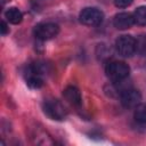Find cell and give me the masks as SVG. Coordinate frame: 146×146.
<instances>
[{
	"label": "cell",
	"instance_id": "obj_5",
	"mask_svg": "<svg viewBox=\"0 0 146 146\" xmlns=\"http://www.w3.org/2000/svg\"><path fill=\"white\" fill-rule=\"evenodd\" d=\"M115 49L119 55L130 57L136 51V40L131 35H121L115 42Z\"/></svg>",
	"mask_w": 146,
	"mask_h": 146
},
{
	"label": "cell",
	"instance_id": "obj_11",
	"mask_svg": "<svg viewBox=\"0 0 146 146\" xmlns=\"http://www.w3.org/2000/svg\"><path fill=\"white\" fill-rule=\"evenodd\" d=\"M133 22L137 25H146V6L138 7L132 14Z\"/></svg>",
	"mask_w": 146,
	"mask_h": 146
},
{
	"label": "cell",
	"instance_id": "obj_8",
	"mask_svg": "<svg viewBox=\"0 0 146 146\" xmlns=\"http://www.w3.org/2000/svg\"><path fill=\"white\" fill-rule=\"evenodd\" d=\"M63 96L70 104L74 105V106H80L82 103V98H81V94H80L79 89L73 86L66 87L63 91Z\"/></svg>",
	"mask_w": 146,
	"mask_h": 146
},
{
	"label": "cell",
	"instance_id": "obj_14",
	"mask_svg": "<svg viewBox=\"0 0 146 146\" xmlns=\"http://www.w3.org/2000/svg\"><path fill=\"white\" fill-rule=\"evenodd\" d=\"M8 33V27H7V24L2 21L1 22V34L2 35H5V34H7Z\"/></svg>",
	"mask_w": 146,
	"mask_h": 146
},
{
	"label": "cell",
	"instance_id": "obj_2",
	"mask_svg": "<svg viewBox=\"0 0 146 146\" xmlns=\"http://www.w3.org/2000/svg\"><path fill=\"white\" fill-rule=\"evenodd\" d=\"M33 32H34L35 38L39 40H42V41L50 40L57 36V34L59 33V26L55 23L44 22V23H40L35 25Z\"/></svg>",
	"mask_w": 146,
	"mask_h": 146
},
{
	"label": "cell",
	"instance_id": "obj_6",
	"mask_svg": "<svg viewBox=\"0 0 146 146\" xmlns=\"http://www.w3.org/2000/svg\"><path fill=\"white\" fill-rule=\"evenodd\" d=\"M121 99V104L127 107V108H133L136 106H138L141 102V95L138 90L132 89V88H128L125 90H123L121 92L120 96Z\"/></svg>",
	"mask_w": 146,
	"mask_h": 146
},
{
	"label": "cell",
	"instance_id": "obj_3",
	"mask_svg": "<svg viewBox=\"0 0 146 146\" xmlns=\"http://www.w3.org/2000/svg\"><path fill=\"white\" fill-rule=\"evenodd\" d=\"M43 112L52 120H64L67 112L64 105L57 99H48L43 103Z\"/></svg>",
	"mask_w": 146,
	"mask_h": 146
},
{
	"label": "cell",
	"instance_id": "obj_4",
	"mask_svg": "<svg viewBox=\"0 0 146 146\" xmlns=\"http://www.w3.org/2000/svg\"><path fill=\"white\" fill-rule=\"evenodd\" d=\"M104 19V14L94 7L84 8L80 13V22L88 26H96L99 25Z\"/></svg>",
	"mask_w": 146,
	"mask_h": 146
},
{
	"label": "cell",
	"instance_id": "obj_12",
	"mask_svg": "<svg viewBox=\"0 0 146 146\" xmlns=\"http://www.w3.org/2000/svg\"><path fill=\"white\" fill-rule=\"evenodd\" d=\"M135 119L139 123H146V104H139L135 107Z\"/></svg>",
	"mask_w": 146,
	"mask_h": 146
},
{
	"label": "cell",
	"instance_id": "obj_13",
	"mask_svg": "<svg viewBox=\"0 0 146 146\" xmlns=\"http://www.w3.org/2000/svg\"><path fill=\"white\" fill-rule=\"evenodd\" d=\"M133 0H114V5L117 8H125L132 3Z\"/></svg>",
	"mask_w": 146,
	"mask_h": 146
},
{
	"label": "cell",
	"instance_id": "obj_10",
	"mask_svg": "<svg viewBox=\"0 0 146 146\" xmlns=\"http://www.w3.org/2000/svg\"><path fill=\"white\" fill-rule=\"evenodd\" d=\"M5 16L7 18V21L11 24H19L23 19V14L22 11L16 8V7H11V8H8L7 11L5 13Z\"/></svg>",
	"mask_w": 146,
	"mask_h": 146
},
{
	"label": "cell",
	"instance_id": "obj_7",
	"mask_svg": "<svg viewBox=\"0 0 146 146\" xmlns=\"http://www.w3.org/2000/svg\"><path fill=\"white\" fill-rule=\"evenodd\" d=\"M113 24L117 30H127L135 24L133 22V16L129 13H120L114 16Z\"/></svg>",
	"mask_w": 146,
	"mask_h": 146
},
{
	"label": "cell",
	"instance_id": "obj_9",
	"mask_svg": "<svg viewBox=\"0 0 146 146\" xmlns=\"http://www.w3.org/2000/svg\"><path fill=\"white\" fill-rule=\"evenodd\" d=\"M25 78H26L27 86L33 88V89H38L43 84V76L41 74H39L38 72L33 71L31 67H27L26 73H25Z\"/></svg>",
	"mask_w": 146,
	"mask_h": 146
},
{
	"label": "cell",
	"instance_id": "obj_1",
	"mask_svg": "<svg viewBox=\"0 0 146 146\" xmlns=\"http://www.w3.org/2000/svg\"><path fill=\"white\" fill-rule=\"evenodd\" d=\"M107 78H110L114 82H121L125 78H128L130 68L124 62H119V60H113L110 62L106 65L105 68Z\"/></svg>",
	"mask_w": 146,
	"mask_h": 146
}]
</instances>
